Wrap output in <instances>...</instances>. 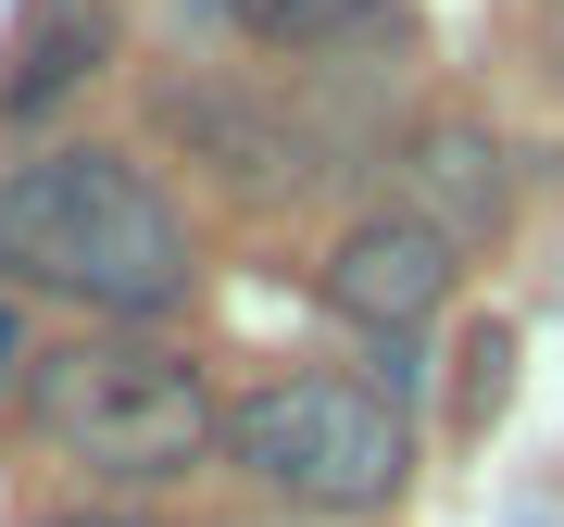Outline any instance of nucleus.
<instances>
[{
    "mask_svg": "<svg viewBox=\"0 0 564 527\" xmlns=\"http://www.w3.org/2000/svg\"><path fill=\"white\" fill-rule=\"evenodd\" d=\"M151 126L163 139H188V163H214L239 202H289V189H314L326 176V126H302L289 101H263V88L239 76H163L151 88Z\"/></svg>",
    "mask_w": 564,
    "mask_h": 527,
    "instance_id": "4",
    "label": "nucleus"
},
{
    "mask_svg": "<svg viewBox=\"0 0 564 527\" xmlns=\"http://www.w3.org/2000/svg\"><path fill=\"white\" fill-rule=\"evenodd\" d=\"M113 0H25V25H13V76H0V114H51V101H76L88 76L113 63Z\"/></svg>",
    "mask_w": 564,
    "mask_h": 527,
    "instance_id": "7",
    "label": "nucleus"
},
{
    "mask_svg": "<svg viewBox=\"0 0 564 527\" xmlns=\"http://www.w3.org/2000/svg\"><path fill=\"white\" fill-rule=\"evenodd\" d=\"M0 289L88 302L101 326H163L202 289V239H188V214L163 202V176L139 151L51 139L0 176Z\"/></svg>",
    "mask_w": 564,
    "mask_h": 527,
    "instance_id": "1",
    "label": "nucleus"
},
{
    "mask_svg": "<svg viewBox=\"0 0 564 527\" xmlns=\"http://www.w3.org/2000/svg\"><path fill=\"white\" fill-rule=\"evenodd\" d=\"M389 214L440 226L452 251L502 239V214H514V163H502V139H489V114H414L402 151H389Z\"/></svg>",
    "mask_w": 564,
    "mask_h": 527,
    "instance_id": "6",
    "label": "nucleus"
},
{
    "mask_svg": "<svg viewBox=\"0 0 564 527\" xmlns=\"http://www.w3.org/2000/svg\"><path fill=\"white\" fill-rule=\"evenodd\" d=\"M226 465L289 527H364L414 490V415L389 377L302 365V377H263L226 402Z\"/></svg>",
    "mask_w": 564,
    "mask_h": 527,
    "instance_id": "3",
    "label": "nucleus"
},
{
    "mask_svg": "<svg viewBox=\"0 0 564 527\" xmlns=\"http://www.w3.org/2000/svg\"><path fill=\"white\" fill-rule=\"evenodd\" d=\"M25 527H151L139 503H101V490H76V503H39Z\"/></svg>",
    "mask_w": 564,
    "mask_h": 527,
    "instance_id": "9",
    "label": "nucleus"
},
{
    "mask_svg": "<svg viewBox=\"0 0 564 527\" xmlns=\"http://www.w3.org/2000/svg\"><path fill=\"white\" fill-rule=\"evenodd\" d=\"M226 13H239L251 51H339V39H364V25L389 13V0H226Z\"/></svg>",
    "mask_w": 564,
    "mask_h": 527,
    "instance_id": "8",
    "label": "nucleus"
},
{
    "mask_svg": "<svg viewBox=\"0 0 564 527\" xmlns=\"http://www.w3.org/2000/svg\"><path fill=\"white\" fill-rule=\"evenodd\" d=\"M25 440L88 490H176L226 452V402L163 326H76L25 365Z\"/></svg>",
    "mask_w": 564,
    "mask_h": 527,
    "instance_id": "2",
    "label": "nucleus"
},
{
    "mask_svg": "<svg viewBox=\"0 0 564 527\" xmlns=\"http://www.w3.org/2000/svg\"><path fill=\"white\" fill-rule=\"evenodd\" d=\"M0 377H13V314H0Z\"/></svg>",
    "mask_w": 564,
    "mask_h": 527,
    "instance_id": "10",
    "label": "nucleus"
},
{
    "mask_svg": "<svg viewBox=\"0 0 564 527\" xmlns=\"http://www.w3.org/2000/svg\"><path fill=\"white\" fill-rule=\"evenodd\" d=\"M452 277H464V251L440 239V226H414V214H351L339 226V251L314 264V289H326V314L364 326L377 352H414L426 340V314L452 302Z\"/></svg>",
    "mask_w": 564,
    "mask_h": 527,
    "instance_id": "5",
    "label": "nucleus"
}]
</instances>
